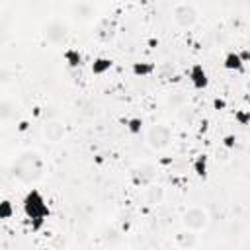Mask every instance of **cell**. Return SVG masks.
<instances>
[{
	"label": "cell",
	"mask_w": 250,
	"mask_h": 250,
	"mask_svg": "<svg viewBox=\"0 0 250 250\" xmlns=\"http://www.w3.org/2000/svg\"><path fill=\"white\" fill-rule=\"evenodd\" d=\"M227 104H225V100H215V109H223Z\"/></svg>",
	"instance_id": "24"
},
{
	"label": "cell",
	"mask_w": 250,
	"mask_h": 250,
	"mask_svg": "<svg viewBox=\"0 0 250 250\" xmlns=\"http://www.w3.org/2000/svg\"><path fill=\"white\" fill-rule=\"evenodd\" d=\"M62 59H64V62H66L70 68H78V66L82 64V53H80L78 49H66V51L62 53Z\"/></svg>",
	"instance_id": "13"
},
{
	"label": "cell",
	"mask_w": 250,
	"mask_h": 250,
	"mask_svg": "<svg viewBox=\"0 0 250 250\" xmlns=\"http://www.w3.org/2000/svg\"><path fill=\"white\" fill-rule=\"evenodd\" d=\"M141 127H143V119L141 117H131L129 121H127V129H129V133H141Z\"/></svg>",
	"instance_id": "20"
},
{
	"label": "cell",
	"mask_w": 250,
	"mask_h": 250,
	"mask_svg": "<svg viewBox=\"0 0 250 250\" xmlns=\"http://www.w3.org/2000/svg\"><path fill=\"white\" fill-rule=\"evenodd\" d=\"M66 33H68V27H66V23L61 21V20L49 21V23L45 25V31H43V35H45V39H47L49 43H62V39L66 37Z\"/></svg>",
	"instance_id": "6"
},
{
	"label": "cell",
	"mask_w": 250,
	"mask_h": 250,
	"mask_svg": "<svg viewBox=\"0 0 250 250\" xmlns=\"http://www.w3.org/2000/svg\"><path fill=\"white\" fill-rule=\"evenodd\" d=\"M244 61H242V57L238 55V53H234V51H230V53H227L225 55V61H223V66L227 68V70H242L244 68Z\"/></svg>",
	"instance_id": "11"
},
{
	"label": "cell",
	"mask_w": 250,
	"mask_h": 250,
	"mask_svg": "<svg viewBox=\"0 0 250 250\" xmlns=\"http://www.w3.org/2000/svg\"><path fill=\"white\" fill-rule=\"evenodd\" d=\"M189 82L195 90H203L207 88L209 84V76H207V70L203 68V64H193L189 68Z\"/></svg>",
	"instance_id": "7"
},
{
	"label": "cell",
	"mask_w": 250,
	"mask_h": 250,
	"mask_svg": "<svg viewBox=\"0 0 250 250\" xmlns=\"http://www.w3.org/2000/svg\"><path fill=\"white\" fill-rule=\"evenodd\" d=\"M12 172L21 182L31 184L37 178H41V174H43V158L39 156V152L27 150V152H23V154L18 156V160L12 166Z\"/></svg>",
	"instance_id": "1"
},
{
	"label": "cell",
	"mask_w": 250,
	"mask_h": 250,
	"mask_svg": "<svg viewBox=\"0 0 250 250\" xmlns=\"http://www.w3.org/2000/svg\"><path fill=\"white\" fill-rule=\"evenodd\" d=\"M182 223H184V229H189V230H195V232L203 230L209 225V213L201 205H191L184 211Z\"/></svg>",
	"instance_id": "3"
},
{
	"label": "cell",
	"mask_w": 250,
	"mask_h": 250,
	"mask_svg": "<svg viewBox=\"0 0 250 250\" xmlns=\"http://www.w3.org/2000/svg\"><path fill=\"white\" fill-rule=\"evenodd\" d=\"M12 78H14V70L2 66V68H0V84H8Z\"/></svg>",
	"instance_id": "21"
},
{
	"label": "cell",
	"mask_w": 250,
	"mask_h": 250,
	"mask_svg": "<svg viewBox=\"0 0 250 250\" xmlns=\"http://www.w3.org/2000/svg\"><path fill=\"white\" fill-rule=\"evenodd\" d=\"M43 137L49 143H59L64 137V125L59 121H49L43 125Z\"/></svg>",
	"instance_id": "8"
},
{
	"label": "cell",
	"mask_w": 250,
	"mask_h": 250,
	"mask_svg": "<svg viewBox=\"0 0 250 250\" xmlns=\"http://www.w3.org/2000/svg\"><path fill=\"white\" fill-rule=\"evenodd\" d=\"M172 141V129L164 123H158V125H152L148 131H146V143L150 148L154 150H162L170 145Z\"/></svg>",
	"instance_id": "5"
},
{
	"label": "cell",
	"mask_w": 250,
	"mask_h": 250,
	"mask_svg": "<svg viewBox=\"0 0 250 250\" xmlns=\"http://www.w3.org/2000/svg\"><path fill=\"white\" fill-rule=\"evenodd\" d=\"M23 213L27 215V219L33 223L35 229H39L45 223V219L49 215V207H47L45 197L37 189H31V191L25 193V197H23Z\"/></svg>",
	"instance_id": "2"
},
{
	"label": "cell",
	"mask_w": 250,
	"mask_h": 250,
	"mask_svg": "<svg viewBox=\"0 0 250 250\" xmlns=\"http://www.w3.org/2000/svg\"><path fill=\"white\" fill-rule=\"evenodd\" d=\"M186 102H188V98L182 92H174L168 96V105H172V107H184Z\"/></svg>",
	"instance_id": "18"
},
{
	"label": "cell",
	"mask_w": 250,
	"mask_h": 250,
	"mask_svg": "<svg viewBox=\"0 0 250 250\" xmlns=\"http://www.w3.org/2000/svg\"><path fill=\"white\" fill-rule=\"evenodd\" d=\"M164 188L162 186H156V184H150V186H146V189H145V203L146 205H158V203H162L164 201Z\"/></svg>",
	"instance_id": "10"
},
{
	"label": "cell",
	"mask_w": 250,
	"mask_h": 250,
	"mask_svg": "<svg viewBox=\"0 0 250 250\" xmlns=\"http://www.w3.org/2000/svg\"><path fill=\"white\" fill-rule=\"evenodd\" d=\"M14 215V205L8 199H0V219H10Z\"/></svg>",
	"instance_id": "19"
},
{
	"label": "cell",
	"mask_w": 250,
	"mask_h": 250,
	"mask_svg": "<svg viewBox=\"0 0 250 250\" xmlns=\"http://www.w3.org/2000/svg\"><path fill=\"white\" fill-rule=\"evenodd\" d=\"M131 72H133L135 76L145 78V76H150V74L154 72V64H152V62H133Z\"/></svg>",
	"instance_id": "14"
},
{
	"label": "cell",
	"mask_w": 250,
	"mask_h": 250,
	"mask_svg": "<svg viewBox=\"0 0 250 250\" xmlns=\"http://www.w3.org/2000/svg\"><path fill=\"white\" fill-rule=\"evenodd\" d=\"M234 141H236V139H234L232 135H229V137H225V146H232V145H234Z\"/></svg>",
	"instance_id": "23"
},
{
	"label": "cell",
	"mask_w": 250,
	"mask_h": 250,
	"mask_svg": "<svg viewBox=\"0 0 250 250\" xmlns=\"http://www.w3.org/2000/svg\"><path fill=\"white\" fill-rule=\"evenodd\" d=\"M197 18H199V14H197L195 6L188 4V2L176 4L174 10H172V20H174V23H176L178 27H184V29L193 27V25L197 23Z\"/></svg>",
	"instance_id": "4"
},
{
	"label": "cell",
	"mask_w": 250,
	"mask_h": 250,
	"mask_svg": "<svg viewBox=\"0 0 250 250\" xmlns=\"http://www.w3.org/2000/svg\"><path fill=\"white\" fill-rule=\"evenodd\" d=\"M193 172H195V176H199V178H205V176H207V156H205V154H199V156L193 160Z\"/></svg>",
	"instance_id": "17"
},
{
	"label": "cell",
	"mask_w": 250,
	"mask_h": 250,
	"mask_svg": "<svg viewBox=\"0 0 250 250\" xmlns=\"http://www.w3.org/2000/svg\"><path fill=\"white\" fill-rule=\"evenodd\" d=\"M72 14L78 18V20H90L94 16V8L90 6V2H78L72 6Z\"/></svg>",
	"instance_id": "12"
},
{
	"label": "cell",
	"mask_w": 250,
	"mask_h": 250,
	"mask_svg": "<svg viewBox=\"0 0 250 250\" xmlns=\"http://www.w3.org/2000/svg\"><path fill=\"white\" fill-rule=\"evenodd\" d=\"M174 242L180 248H193V246H197V234H195V230L184 229L174 234Z\"/></svg>",
	"instance_id": "9"
},
{
	"label": "cell",
	"mask_w": 250,
	"mask_h": 250,
	"mask_svg": "<svg viewBox=\"0 0 250 250\" xmlns=\"http://www.w3.org/2000/svg\"><path fill=\"white\" fill-rule=\"evenodd\" d=\"M16 115V105L10 100H0V121H8Z\"/></svg>",
	"instance_id": "16"
},
{
	"label": "cell",
	"mask_w": 250,
	"mask_h": 250,
	"mask_svg": "<svg viewBox=\"0 0 250 250\" xmlns=\"http://www.w3.org/2000/svg\"><path fill=\"white\" fill-rule=\"evenodd\" d=\"M111 59H107V57H98V59H94V62H92V72L94 74H104V72H107L109 68H111Z\"/></svg>",
	"instance_id": "15"
},
{
	"label": "cell",
	"mask_w": 250,
	"mask_h": 250,
	"mask_svg": "<svg viewBox=\"0 0 250 250\" xmlns=\"http://www.w3.org/2000/svg\"><path fill=\"white\" fill-rule=\"evenodd\" d=\"M236 119L240 121V125H248L250 115H248V111H240V113H236Z\"/></svg>",
	"instance_id": "22"
}]
</instances>
